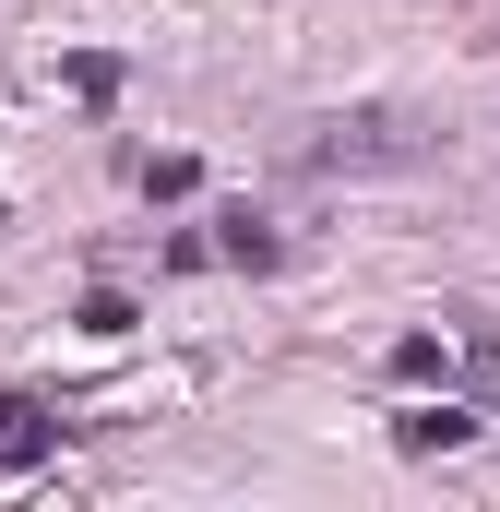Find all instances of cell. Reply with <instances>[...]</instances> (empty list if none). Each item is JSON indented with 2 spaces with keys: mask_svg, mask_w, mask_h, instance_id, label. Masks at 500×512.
<instances>
[{
  "mask_svg": "<svg viewBox=\"0 0 500 512\" xmlns=\"http://www.w3.org/2000/svg\"><path fill=\"white\" fill-rule=\"evenodd\" d=\"M215 262H239V274H274V262H286V239H274V227H262V215H215Z\"/></svg>",
  "mask_w": 500,
  "mask_h": 512,
  "instance_id": "277c9868",
  "label": "cell"
},
{
  "mask_svg": "<svg viewBox=\"0 0 500 512\" xmlns=\"http://www.w3.org/2000/svg\"><path fill=\"white\" fill-rule=\"evenodd\" d=\"M429 143H441V131L405 120V108H358V120H322L310 167H334V179H358V167H429Z\"/></svg>",
  "mask_w": 500,
  "mask_h": 512,
  "instance_id": "6da1fadb",
  "label": "cell"
},
{
  "mask_svg": "<svg viewBox=\"0 0 500 512\" xmlns=\"http://www.w3.org/2000/svg\"><path fill=\"white\" fill-rule=\"evenodd\" d=\"M60 453V417L36 405V393H0V477H24V465H48Z\"/></svg>",
  "mask_w": 500,
  "mask_h": 512,
  "instance_id": "7a4b0ae2",
  "label": "cell"
},
{
  "mask_svg": "<svg viewBox=\"0 0 500 512\" xmlns=\"http://www.w3.org/2000/svg\"><path fill=\"white\" fill-rule=\"evenodd\" d=\"M72 96H84V108H108V96H120V60H108V48H84V60H72Z\"/></svg>",
  "mask_w": 500,
  "mask_h": 512,
  "instance_id": "ba28073f",
  "label": "cell"
},
{
  "mask_svg": "<svg viewBox=\"0 0 500 512\" xmlns=\"http://www.w3.org/2000/svg\"><path fill=\"white\" fill-rule=\"evenodd\" d=\"M393 441L405 453H465L477 441V405H417V417H393Z\"/></svg>",
  "mask_w": 500,
  "mask_h": 512,
  "instance_id": "5b68a950",
  "label": "cell"
},
{
  "mask_svg": "<svg viewBox=\"0 0 500 512\" xmlns=\"http://www.w3.org/2000/svg\"><path fill=\"white\" fill-rule=\"evenodd\" d=\"M453 370H465V405H500V334L477 310H453Z\"/></svg>",
  "mask_w": 500,
  "mask_h": 512,
  "instance_id": "3957f363",
  "label": "cell"
},
{
  "mask_svg": "<svg viewBox=\"0 0 500 512\" xmlns=\"http://www.w3.org/2000/svg\"><path fill=\"white\" fill-rule=\"evenodd\" d=\"M441 358H453V334H405L393 346V382H441Z\"/></svg>",
  "mask_w": 500,
  "mask_h": 512,
  "instance_id": "52a82bcc",
  "label": "cell"
},
{
  "mask_svg": "<svg viewBox=\"0 0 500 512\" xmlns=\"http://www.w3.org/2000/svg\"><path fill=\"white\" fill-rule=\"evenodd\" d=\"M131 179H143V191H155V203H179V191H191V179H203V167H191V155H131Z\"/></svg>",
  "mask_w": 500,
  "mask_h": 512,
  "instance_id": "8992f818",
  "label": "cell"
}]
</instances>
